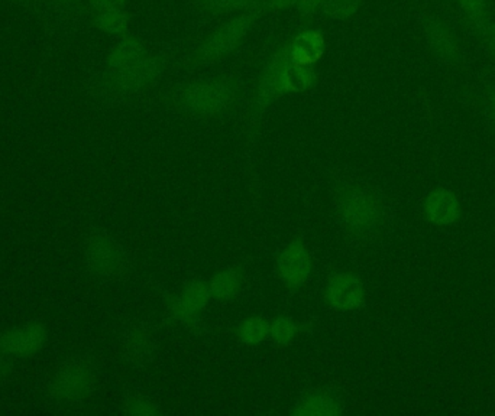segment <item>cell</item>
Here are the masks:
<instances>
[{"label":"cell","mask_w":495,"mask_h":416,"mask_svg":"<svg viewBox=\"0 0 495 416\" xmlns=\"http://www.w3.org/2000/svg\"><path fill=\"white\" fill-rule=\"evenodd\" d=\"M89 4L97 12H104V11H123L125 6H127V0H89Z\"/></svg>","instance_id":"obj_28"},{"label":"cell","mask_w":495,"mask_h":416,"mask_svg":"<svg viewBox=\"0 0 495 416\" xmlns=\"http://www.w3.org/2000/svg\"><path fill=\"white\" fill-rule=\"evenodd\" d=\"M236 334L242 343L258 344L270 335V322L259 317H251L239 324Z\"/></svg>","instance_id":"obj_20"},{"label":"cell","mask_w":495,"mask_h":416,"mask_svg":"<svg viewBox=\"0 0 495 416\" xmlns=\"http://www.w3.org/2000/svg\"><path fill=\"white\" fill-rule=\"evenodd\" d=\"M294 64L289 42L282 43L268 57L258 79L257 104L266 107L287 93V73Z\"/></svg>","instance_id":"obj_7"},{"label":"cell","mask_w":495,"mask_h":416,"mask_svg":"<svg viewBox=\"0 0 495 416\" xmlns=\"http://www.w3.org/2000/svg\"><path fill=\"white\" fill-rule=\"evenodd\" d=\"M342 223L353 232H368L381 219V205L373 193L364 189H348L337 198Z\"/></svg>","instance_id":"obj_5"},{"label":"cell","mask_w":495,"mask_h":416,"mask_svg":"<svg viewBox=\"0 0 495 416\" xmlns=\"http://www.w3.org/2000/svg\"><path fill=\"white\" fill-rule=\"evenodd\" d=\"M360 0H328L321 12L332 19L345 20L358 12Z\"/></svg>","instance_id":"obj_23"},{"label":"cell","mask_w":495,"mask_h":416,"mask_svg":"<svg viewBox=\"0 0 495 416\" xmlns=\"http://www.w3.org/2000/svg\"><path fill=\"white\" fill-rule=\"evenodd\" d=\"M166 70V59L159 56H147L139 63L120 70H109L104 83L118 93H135L154 83Z\"/></svg>","instance_id":"obj_6"},{"label":"cell","mask_w":495,"mask_h":416,"mask_svg":"<svg viewBox=\"0 0 495 416\" xmlns=\"http://www.w3.org/2000/svg\"><path fill=\"white\" fill-rule=\"evenodd\" d=\"M242 287V278L239 272L234 269H226L219 272L209 283L212 298L218 301H229L238 294Z\"/></svg>","instance_id":"obj_17"},{"label":"cell","mask_w":495,"mask_h":416,"mask_svg":"<svg viewBox=\"0 0 495 416\" xmlns=\"http://www.w3.org/2000/svg\"><path fill=\"white\" fill-rule=\"evenodd\" d=\"M11 360H13V358L4 351V347L0 344V379H4V374H8Z\"/></svg>","instance_id":"obj_30"},{"label":"cell","mask_w":495,"mask_h":416,"mask_svg":"<svg viewBox=\"0 0 495 416\" xmlns=\"http://www.w3.org/2000/svg\"><path fill=\"white\" fill-rule=\"evenodd\" d=\"M326 301L339 311H353L364 303V285L360 279L349 272H339L330 276L326 283Z\"/></svg>","instance_id":"obj_10"},{"label":"cell","mask_w":495,"mask_h":416,"mask_svg":"<svg viewBox=\"0 0 495 416\" xmlns=\"http://www.w3.org/2000/svg\"><path fill=\"white\" fill-rule=\"evenodd\" d=\"M344 408L341 397L335 393L317 390L301 397L293 408L298 416H335L339 415Z\"/></svg>","instance_id":"obj_13"},{"label":"cell","mask_w":495,"mask_h":416,"mask_svg":"<svg viewBox=\"0 0 495 416\" xmlns=\"http://www.w3.org/2000/svg\"><path fill=\"white\" fill-rule=\"evenodd\" d=\"M84 260L89 271L102 279H115L127 271V251L120 242L104 232L91 233L84 244Z\"/></svg>","instance_id":"obj_4"},{"label":"cell","mask_w":495,"mask_h":416,"mask_svg":"<svg viewBox=\"0 0 495 416\" xmlns=\"http://www.w3.org/2000/svg\"><path fill=\"white\" fill-rule=\"evenodd\" d=\"M97 386V369L88 358H73L61 363L50 381V397L60 404L86 401Z\"/></svg>","instance_id":"obj_2"},{"label":"cell","mask_w":495,"mask_h":416,"mask_svg":"<svg viewBox=\"0 0 495 416\" xmlns=\"http://www.w3.org/2000/svg\"><path fill=\"white\" fill-rule=\"evenodd\" d=\"M317 73L310 64H291L287 73V93H301L316 84Z\"/></svg>","instance_id":"obj_18"},{"label":"cell","mask_w":495,"mask_h":416,"mask_svg":"<svg viewBox=\"0 0 495 416\" xmlns=\"http://www.w3.org/2000/svg\"><path fill=\"white\" fill-rule=\"evenodd\" d=\"M150 338L143 333L132 334L127 343V351L129 358H143L150 351Z\"/></svg>","instance_id":"obj_25"},{"label":"cell","mask_w":495,"mask_h":416,"mask_svg":"<svg viewBox=\"0 0 495 416\" xmlns=\"http://www.w3.org/2000/svg\"><path fill=\"white\" fill-rule=\"evenodd\" d=\"M467 15L476 22H483L487 13V2L485 0H460Z\"/></svg>","instance_id":"obj_26"},{"label":"cell","mask_w":495,"mask_h":416,"mask_svg":"<svg viewBox=\"0 0 495 416\" xmlns=\"http://www.w3.org/2000/svg\"><path fill=\"white\" fill-rule=\"evenodd\" d=\"M125 413L134 416H155L161 413L159 404L147 397H134L125 404Z\"/></svg>","instance_id":"obj_24"},{"label":"cell","mask_w":495,"mask_h":416,"mask_svg":"<svg viewBox=\"0 0 495 416\" xmlns=\"http://www.w3.org/2000/svg\"><path fill=\"white\" fill-rule=\"evenodd\" d=\"M262 12L266 11L261 8V4L248 9L234 19L223 24L220 28L212 32L206 40H203L196 47L191 54L190 63L193 65H205L230 56L244 42L246 36L250 35L251 29L254 28Z\"/></svg>","instance_id":"obj_1"},{"label":"cell","mask_w":495,"mask_h":416,"mask_svg":"<svg viewBox=\"0 0 495 416\" xmlns=\"http://www.w3.org/2000/svg\"><path fill=\"white\" fill-rule=\"evenodd\" d=\"M145 57H147V50L141 41L135 40L132 36H123L122 40L116 43V47L109 52L106 59L107 68L120 70V68L139 63Z\"/></svg>","instance_id":"obj_15"},{"label":"cell","mask_w":495,"mask_h":416,"mask_svg":"<svg viewBox=\"0 0 495 416\" xmlns=\"http://www.w3.org/2000/svg\"><path fill=\"white\" fill-rule=\"evenodd\" d=\"M48 328L40 321L13 327L0 335V344L12 358H28L47 346Z\"/></svg>","instance_id":"obj_8"},{"label":"cell","mask_w":495,"mask_h":416,"mask_svg":"<svg viewBox=\"0 0 495 416\" xmlns=\"http://www.w3.org/2000/svg\"><path fill=\"white\" fill-rule=\"evenodd\" d=\"M326 4L328 0H298L296 9L300 15L313 16L317 12H321Z\"/></svg>","instance_id":"obj_27"},{"label":"cell","mask_w":495,"mask_h":416,"mask_svg":"<svg viewBox=\"0 0 495 416\" xmlns=\"http://www.w3.org/2000/svg\"><path fill=\"white\" fill-rule=\"evenodd\" d=\"M236 96L234 81L226 79L200 80L182 87L177 106L191 116H216L229 109Z\"/></svg>","instance_id":"obj_3"},{"label":"cell","mask_w":495,"mask_h":416,"mask_svg":"<svg viewBox=\"0 0 495 416\" xmlns=\"http://www.w3.org/2000/svg\"><path fill=\"white\" fill-rule=\"evenodd\" d=\"M96 28L111 35H127L129 29V18L125 11H104L95 18Z\"/></svg>","instance_id":"obj_19"},{"label":"cell","mask_w":495,"mask_h":416,"mask_svg":"<svg viewBox=\"0 0 495 416\" xmlns=\"http://www.w3.org/2000/svg\"><path fill=\"white\" fill-rule=\"evenodd\" d=\"M294 63L313 65L325 56L326 40L319 29H305L289 41Z\"/></svg>","instance_id":"obj_12"},{"label":"cell","mask_w":495,"mask_h":416,"mask_svg":"<svg viewBox=\"0 0 495 416\" xmlns=\"http://www.w3.org/2000/svg\"><path fill=\"white\" fill-rule=\"evenodd\" d=\"M211 298V289L207 283H190L175 297L171 304V312L177 320L190 321L205 311Z\"/></svg>","instance_id":"obj_11"},{"label":"cell","mask_w":495,"mask_h":416,"mask_svg":"<svg viewBox=\"0 0 495 416\" xmlns=\"http://www.w3.org/2000/svg\"><path fill=\"white\" fill-rule=\"evenodd\" d=\"M56 2H70V0H56Z\"/></svg>","instance_id":"obj_33"},{"label":"cell","mask_w":495,"mask_h":416,"mask_svg":"<svg viewBox=\"0 0 495 416\" xmlns=\"http://www.w3.org/2000/svg\"><path fill=\"white\" fill-rule=\"evenodd\" d=\"M298 0H262L261 8L264 11H282V9L296 8Z\"/></svg>","instance_id":"obj_29"},{"label":"cell","mask_w":495,"mask_h":416,"mask_svg":"<svg viewBox=\"0 0 495 416\" xmlns=\"http://www.w3.org/2000/svg\"><path fill=\"white\" fill-rule=\"evenodd\" d=\"M424 210L430 220L437 224H452L460 214V201L448 189H437L426 198Z\"/></svg>","instance_id":"obj_14"},{"label":"cell","mask_w":495,"mask_h":416,"mask_svg":"<svg viewBox=\"0 0 495 416\" xmlns=\"http://www.w3.org/2000/svg\"><path fill=\"white\" fill-rule=\"evenodd\" d=\"M277 271L287 287L305 285L312 275V258L305 244L300 242L287 244L278 256Z\"/></svg>","instance_id":"obj_9"},{"label":"cell","mask_w":495,"mask_h":416,"mask_svg":"<svg viewBox=\"0 0 495 416\" xmlns=\"http://www.w3.org/2000/svg\"><path fill=\"white\" fill-rule=\"evenodd\" d=\"M491 107H492V112H494L495 114V95L494 97H492Z\"/></svg>","instance_id":"obj_32"},{"label":"cell","mask_w":495,"mask_h":416,"mask_svg":"<svg viewBox=\"0 0 495 416\" xmlns=\"http://www.w3.org/2000/svg\"><path fill=\"white\" fill-rule=\"evenodd\" d=\"M262 0H196V6L206 12H239L259 6Z\"/></svg>","instance_id":"obj_21"},{"label":"cell","mask_w":495,"mask_h":416,"mask_svg":"<svg viewBox=\"0 0 495 416\" xmlns=\"http://www.w3.org/2000/svg\"><path fill=\"white\" fill-rule=\"evenodd\" d=\"M428 41L436 56L440 58L452 59L458 54L455 35L444 24L429 25Z\"/></svg>","instance_id":"obj_16"},{"label":"cell","mask_w":495,"mask_h":416,"mask_svg":"<svg viewBox=\"0 0 495 416\" xmlns=\"http://www.w3.org/2000/svg\"><path fill=\"white\" fill-rule=\"evenodd\" d=\"M490 45H491V51H492V54H494V57H495V29H494V31H492L491 41H490Z\"/></svg>","instance_id":"obj_31"},{"label":"cell","mask_w":495,"mask_h":416,"mask_svg":"<svg viewBox=\"0 0 495 416\" xmlns=\"http://www.w3.org/2000/svg\"><path fill=\"white\" fill-rule=\"evenodd\" d=\"M298 334V324L289 317H277L270 322V337L278 344H289Z\"/></svg>","instance_id":"obj_22"}]
</instances>
